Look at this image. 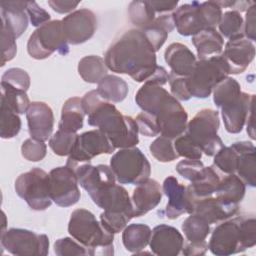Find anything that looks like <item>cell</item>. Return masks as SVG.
<instances>
[{
	"label": "cell",
	"instance_id": "cell-1",
	"mask_svg": "<svg viewBox=\"0 0 256 256\" xmlns=\"http://www.w3.org/2000/svg\"><path fill=\"white\" fill-rule=\"evenodd\" d=\"M104 60L109 70L129 75L136 82H146L158 67L156 51L138 28L120 35L109 46Z\"/></svg>",
	"mask_w": 256,
	"mask_h": 256
},
{
	"label": "cell",
	"instance_id": "cell-27",
	"mask_svg": "<svg viewBox=\"0 0 256 256\" xmlns=\"http://www.w3.org/2000/svg\"><path fill=\"white\" fill-rule=\"evenodd\" d=\"M192 43L196 48L199 59H206L220 55L223 51L224 40L215 28H208L192 36Z\"/></svg>",
	"mask_w": 256,
	"mask_h": 256
},
{
	"label": "cell",
	"instance_id": "cell-29",
	"mask_svg": "<svg viewBox=\"0 0 256 256\" xmlns=\"http://www.w3.org/2000/svg\"><path fill=\"white\" fill-rule=\"evenodd\" d=\"M245 192V183L236 174H227L220 180L215 197L227 205H238L244 198Z\"/></svg>",
	"mask_w": 256,
	"mask_h": 256
},
{
	"label": "cell",
	"instance_id": "cell-4",
	"mask_svg": "<svg viewBox=\"0 0 256 256\" xmlns=\"http://www.w3.org/2000/svg\"><path fill=\"white\" fill-rule=\"evenodd\" d=\"M68 232L72 238L90 251L91 256L114 254V234L87 209L80 208L71 213Z\"/></svg>",
	"mask_w": 256,
	"mask_h": 256
},
{
	"label": "cell",
	"instance_id": "cell-24",
	"mask_svg": "<svg viewBox=\"0 0 256 256\" xmlns=\"http://www.w3.org/2000/svg\"><path fill=\"white\" fill-rule=\"evenodd\" d=\"M164 59L170 67L171 73L182 77H188L197 62L193 52L186 45L178 42L172 43L166 48Z\"/></svg>",
	"mask_w": 256,
	"mask_h": 256
},
{
	"label": "cell",
	"instance_id": "cell-55",
	"mask_svg": "<svg viewBox=\"0 0 256 256\" xmlns=\"http://www.w3.org/2000/svg\"><path fill=\"white\" fill-rule=\"evenodd\" d=\"M155 13H168L177 8L178 1H149Z\"/></svg>",
	"mask_w": 256,
	"mask_h": 256
},
{
	"label": "cell",
	"instance_id": "cell-34",
	"mask_svg": "<svg viewBox=\"0 0 256 256\" xmlns=\"http://www.w3.org/2000/svg\"><path fill=\"white\" fill-rule=\"evenodd\" d=\"M0 106L7 107L17 114L27 112L31 102L25 91L16 89L4 82H1Z\"/></svg>",
	"mask_w": 256,
	"mask_h": 256
},
{
	"label": "cell",
	"instance_id": "cell-37",
	"mask_svg": "<svg viewBox=\"0 0 256 256\" xmlns=\"http://www.w3.org/2000/svg\"><path fill=\"white\" fill-rule=\"evenodd\" d=\"M155 14L149 1H132L128 6L130 21L141 30L152 24L156 18Z\"/></svg>",
	"mask_w": 256,
	"mask_h": 256
},
{
	"label": "cell",
	"instance_id": "cell-5",
	"mask_svg": "<svg viewBox=\"0 0 256 256\" xmlns=\"http://www.w3.org/2000/svg\"><path fill=\"white\" fill-rule=\"evenodd\" d=\"M222 8L216 1L182 4L172 13L175 28L182 36H194L200 31L215 28L222 16Z\"/></svg>",
	"mask_w": 256,
	"mask_h": 256
},
{
	"label": "cell",
	"instance_id": "cell-53",
	"mask_svg": "<svg viewBox=\"0 0 256 256\" xmlns=\"http://www.w3.org/2000/svg\"><path fill=\"white\" fill-rule=\"evenodd\" d=\"M79 1H60V0H49L48 5L57 13L64 14L73 12V10L79 5Z\"/></svg>",
	"mask_w": 256,
	"mask_h": 256
},
{
	"label": "cell",
	"instance_id": "cell-9",
	"mask_svg": "<svg viewBox=\"0 0 256 256\" xmlns=\"http://www.w3.org/2000/svg\"><path fill=\"white\" fill-rule=\"evenodd\" d=\"M61 20H51L38 27L27 42L28 54L37 60L46 59L55 51L60 55L69 52V46Z\"/></svg>",
	"mask_w": 256,
	"mask_h": 256
},
{
	"label": "cell",
	"instance_id": "cell-7",
	"mask_svg": "<svg viewBox=\"0 0 256 256\" xmlns=\"http://www.w3.org/2000/svg\"><path fill=\"white\" fill-rule=\"evenodd\" d=\"M229 68L223 56L217 55L197 60L192 73L187 77V87L192 97L207 98L214 87L226 78Z\"/></svg>",
	"mask_w": 256,
	"mask_h": 256
},
{
	"label": "cell",
	"instance_id": "cell-44",
	"mask_svg": "<svg viewBox=\"0 0 256 256\" xmlns=\"http://www.w3.org/2000/svg\"><path fill=\"white\" fill-rule=\"evenodd\" d=\"M47 152V146L43 141L28 138L21 146V154L23 158L31 162H38L45 158Z\"/></svg>",
	"mask_w": 256,
	"mask_h": 256
},
{
	"label": "cell",
	"instance_id": "cell-6",
	"mask_svg": "<svg viewBox=\"0 0 256 256\" xmlns=\"http://www.w3.org/2000/svg\"><path fill=\"white\" fill-rule=\"evenodd\" d=\"M220 126L219 113L205 108L188 121L184 134L207 156H214L224 145L217 134Z\"/></svg>",
	"mask_w": 256,
	"mask_h": 256
},
{
	"label": "cell",
	"instance_id": "cell-31",
	"mask_svg": "<svg viewBox=\"0 0 256 256\" xmlns=\"http://www.w3.org/2000/svg\"><path fill=\"white\" fill-rule=\"evenodd\" d=\"M175 28L172 14H162L154 19L151 25L147 28L142 29L146 38L157 52L165 43L168 34Z\"/></svg>",
	"mask_w": 256,
	"mask_h": 256
},
{
	"label": "cell",
	"instance_id": "cell-15",
	"mask_svg": "<svg viewBox=\"0 0 256 256\" xmlns=\"http://www.w3.org/2000/svg\"><path fill=\"white\" fill-rule=\"evenodd\" d=\"M61 21L66 39L71 45L86 42L94 35L97 29L96 15L87 8L75 10Z\"/></svg>",
	"mask_w": 256,
	"mask_h": 256
},
{
	"label": "cell",
	"instance_id": "cell-22",
	"mask_svg": "<svg viewBox=\"0 0 256 256\" xmlns=\"http://www.w3.org/2000/svg\"><path fill=\"white\" fill-rule=\"evenodd\" d=\"M238 211L239 205H227L217 197L210 196L197 200L191 214L199 215L209 224H214L231 218Z\"/></svg>",
	"mask_w": 256,
	"mask_h": 256
},
{
	"label": "cell",
	"instance_id": "cell-43",
	"mask_svg": "<svg viewBox=\"0 0 256 256\" xmlns=\"http://www.w3.org/2000/svg\"><path fill=\"white\" fill-rule=\"evenodd\" d=\"M54 252L58 256L91 255L90 251L74 238L65 237L55 241Z\"/></svg>",
	"mask_w": 256,
	"mask_h": 256
},
{
	"label": "cell",
	"instance_id": "cell-52",
	"mask_svg": "<svg viewBox=\"0 0 256 256\" xmlns=\"http://www.w3.org/2000/svg\"><path fill=\"white\" fill-rule=\"evenodd\" d=\"M255 3L252 4L246 11L245 21L243 24V35L250 41H255L256 39V29H255Z\"/></svg>",
	"mask_w": 256,
	"mask_h": 256
},
{
	"label": "cell",
	"instance_id": "cell-50",
	"mask_svg": "<svg viewBox=\"0 0 256 256\" xmlns=\"http://www.w3.org/2000/svg\"><path fill=\"white\" fill-rule=\"evenodd\" d=\"M204 165L200 160L193 159H184L178 162L176 165V171L183 178L189 180L190 182L194 181L203 170Z\"/></svg>",
	"mask_w": 256,
	"mask_h": 256
},
{
	"label": "cell",
	"instance_id": "cell-32",
	"mask_svg": "<svg viewBox=\"0 0 256 256\" xmlns=\"http://www.w3.org/2000/svg\"><path fill=\"white\" fill-rule=\"evenodd\" d=\"M96 91L103 100L118 103L126 98L129 87L126 81L119 76L107 74L98 83Z\"/></svg>",
	"mask_w": 256,
	"mask_h": 256
},
{
	"label": "cell",
	"instance_id": "cell-11",
	"mask_svg": "<svg viewBox=\"0 0 256 256\" xmlns=\"http://www.w3.org/2000/svg\"><path fill=\"white\" fill-rule=\"evenodd\" d=\"M1 246L8 253L17 256H45L49 251L46 234L21 228H10L1 233Z\"/></svg>",
	"mask_w": 256,
	"mask_h": 256
},
{
	"label": "cell",
	"instance_id": "cell-19",
	"mask_svg": "<svg viewBox=\"0 0 256 256\" xmlns=\"http://www.w3.org/2000/svg\"><path fill=\"white\" fill-rule=\"evenodd\" d=\"M255 103V95L241 92V94L230 103L222 106L221 115L227 132L231 134L240 133L246 123L251 106Z\"/></svg>",
	"mask_w": 256,
	"mask_h": 256
},
{
	"label": "cell",
	"instance_id": "cell-25",
	"mask_svg": "<svg viewBox=\"0 0 256 256\" xmlns=\"http://www.w3.org/2000/svg\"><path fill=\"white\" fill-rule=\"evenodd\" d=\"M238 152L235 174L251 187L256 186V149L252 142L239 141L232 144Z\"/></svg>",
	"mask_w": 256,
	"mask_h": 256
},
{
	"label": "cell",
	"instance_id": "cell-30",
	"mask_svg": "<svg viewBox=\"0 0 256 256\" xmlns=\"http://www.w3.org/2000/svg\"><path fill=\"white\" fill-rule=\"evenodd\" d=\"M152 230L148 225L134 223L126 226L122 233V242L125 249L138 254L149 244Z\"/></svg>",
	"mask_w": 256,
	"mask_h": 256
},
{
	"label": "cell",
	"instance_id": "cell-3",
	"mask_svg": "<svg viewBox=\"0 0 256 256\" xmlns=\"http://www.w3.org/2000/svg\"><path fill=\"white\" fill-rule=\"evenodd\" d=\"M256 244V220L238 216L222 221L210 237L208 249L217 256H228L245 251Z\"/></svg>",
	"mask_w": 256,
	"mask_h": 256
},
{
	"label": "cell",
	"instance_id": "cell-26",
	"mask_svg": "<svg viewBox=\"0 0 256 256\" xmlns=\"http://www.w3.org/2000/svg\"><path fill=\"white\" fill-rule=\"evenodd\" d=\"M220 180L221 178L214 166H204L200 175L190 185L186 186L187 192L195 202L199 199L213 196L219 186Z\"/></svg>",
	"mask_w": 256,
	"mask_h": 256
},
{
	"label": "cell",
	"instance_id": "cell-54",
	"mask_svg": "<svg viewBox=\"0 0 256 256\" xmlns=\"http://www.w3.org/2000/svg\"><path fill=\"white\" fill-rule=\"evenodd\" d=\"M208 250V243L206 241L201 243H187L184 244L182 249V254L185 256H196L204 255Z\"/></svg>",
	"mask_w": 256,
	"mask_h": 256
},
{
	"label": "cell",
	"instance_id": "cell-12",
	"mask_svg": "<svg viewBox=\"0 0 256 256\" xmlns=\"http://www.w3.org/2000/svg\"><path fill=\"white\" fill-rule=\"evenodd\" d=\"M115 147L99 129L86 131L78 134L71 149L66 165L90 163V161L100 154H111Z\"/></svg>",
	"mask_w": 256,
	"mask_h": 256
},
{
	"label": "cell",
	"instance_id": "cell-48",
	"mask_svg": "<svg viewBox=\"0 0 256 256\" xmlns=\"http://www.w3.org/2000/svg\"><path fill=\"white\" fill-rule=\"evenodd\" d=\"M135 122L137 124L138 132L144 136L154 137L160 133L157 117L152 114L142 112L136 116Z\"/></svg>",
	"mask_w": 256,
	"mask_h": 256
},
{
	"label": "cell",
	"instance_id": "cell-38",
	"mask_svg": "<svg viewBox=\"0 0 256 256\" xmlns=\"http://www.w3.org/2000/svg\"><path fill=\"white\" fill-rule=\"evenodd\" d=\"M243 24L244 20L241 14L237 11L231 10L222 14L218 28L224 37L232 39L234 37L243 35Z\"/></svg>",
	"mask_w": 256,
	"mask_h": 256
},
{
	"label": "cell",
	"instance_id": "cell-46",
	"mask_svg": "<svg viewBox=\"0 0 256 256\" xmlns=\"http://www.w3.org/2000/svg\"><path fill=\"white\" fill-rule=\"evenodd\" d=\"M173 145L179 157L193 160H200L202 157V151L184 133L174 139Z\"/></svg>",
	"mask_w": 256,
	"mask_h": 256
},
{
	"label": "cell",
	"instance_id": "cell-23",
	"mask_svg": "<svg viewBox=\"0 0 256 256\" xmlns=\"http://www.w3.org/2000/svg\"><path fill=\"white\" fill-rule=\"evenodd\" d=\"M28 1H2L1 25L8 28L13 35L20 37L28 27V14L26 12Z\"/></svg>",
	"mask_w": 256,
	"mask_h": 256
},
{
	"label": "cell",
	"instance_id": "cell-45",
	"mask_svg": "<svg viewBox=\"0 0 256 256\" xmlns=\"http://www.w3.org/2000/svg\"><path fill=\"white\" fill-rule=\"evenodd\" d=\"M1 82L26 92L30 87V76L24 69L14 67L4 72Z\"/></svg>",
	"mask_w": 256,
	"mask_h": 256
},
{
	"label": "cell",
	"instance_id": "cell-51",
	"mask_svg": "<svg viewBox=\"0 0 256 256\" xmlns=\"http://www.w3.org/2000/svg\"><path fill=\"white\" fill-rule=\"evenodd\" d=\"M26 12L28 14L31 24L34 27L38 28L41 25L51 21L50 14L45 9L40 7L35 1H28Z\"/></svg>",
	"mask_w": 256,
	"mask_h": 256
},
{
	"label": "cell",
	"instance_id": "cell-41",
	"mask_svg": "<svg viewBox=\"0 0 256 256\" xmlns=\"http://www.w3.org/2000/svg\"><path fill=\"white\" fill-rule=\"evenodd\" d=\"M238 152L233 145L223 146L213 159V166L225 174H235Z\"/></svg>",
	"mask_w": 256,
	"mask_h": 256
},
{
	"label": "cell",
	"instance_id": "cell-36",
	"mask_svg": "<svg viewBox=\"0 0 256 256\" xmlns=\"http://www.w3.org/2000/svg\"><path fill=\"white\" fill-rule=\"evenodd\" d=\"M241 86L232 77H226L220 81L213 89L214 104L221 108L222 106L235 100L241 94Z\"/></svg>",
	"mask_w": 256,
	"mask_h": 256
},
{
	"label": "cell",
	"instance_id": "cell-17",
	"mask_svg": "<svg viewBox=\"0 0 256 256\" xmlns=\"http://www.w3.org/2000/svg\"><path fill=\"white\" fill-rule=\"evenodd\" d=\"M28 131L31 138L47 141L54 127V115L51 107L42 101L31 102L26 112Z\"/></svg>",
	"mask_w": 256,
	"mask_h": 256
},
{
	"label": "cell",
	"instance_id": "cell-56",
	"mask_svg": "<svg viewBox=\"0 0 256 256\" xmlns=\"http://www.w3.org/2000/svg\"><path fill=\"white\" fill-rule=\"evenodd\" d=\"M246 123H247V133L250 136V138L252 140H255V126H254V104L251 106L247 119H246Z\"/></svg>",
	"mask_w": 256,
	"mask_h": 256
},
{
	"label": "cell",
	"instance_id": "cell-39",
	"mask_svg": "<svg viewBox=\"0 0 256 256\" xmlns=\"http://www.w3.org/2000/svg\"><path fill=\"white\" fill-rule=\"evenodd\" d=\"M149 150L152 156L159 162H172L179 158V155L174 148L172 139L162 135L157 137L150 144Z\"/></svg>",
	"mask_w": 256,
	"mask_h": 256
},
{
	"label": "cell",
	"instance_id": "cell-49",
	"mask_svg": "<svg viewBox=\"0 0 256 256\" xmlns=\"http://www.w3.org/2000/svg\"><path fill=\"white\" fill-rule=\"evenodd\" d=\"M168 82L171 89V95L178 101H188L192 97L187 87V77L177 76L170 72Z\"/></svg>",
	"mask_w": 256,
	"mask_h": 256
},
{
	"label": "cell",
	"instance_id": "cell-33",
	"mask_svg": "<svg viewBox=\"0 0 256 256\" xmlns=\"http://www.w3.org/2000/svg\"><path fill=\"white\" fill-rule=\"evenodd\" d=\"M108 67L105 60L97 55L83 57L78 63V73L87 83L98 84L107 75Z\"/></svg>",
	"mask_w": 256,
	"mask_h": 256
},
{
	"label": "cell",
	"instance_id": "cell-8",
	"mask_svg": "<svg viewBox=\"0 0 256 256\" xmlns=\"http://www.w3.org/2000/svg\"><path fill=\"white\" fill-rule=\"evenodd\" d=\"M110 168L120 184L138 185L151 174L147 157L136 146L122 148L114 153L110 159Z\"/></svg>",
	"mask_w": 256,
	"mask_h": 256
},
{
	"label": "cell",
	"instance_id": "cell-18",
	"mask_svg": "<svg viewBox=\"0 0 256 256\" xmlns=\"http://www.w3.org/2000/svg\"><path fill=\"white\" fill-rule=\"evenodd\" d=\"M149 246L157 256H177L182 252L184 238L175 227L160 224L152 230Z\"/></svg>",
	"mask_w": 256,
	"mask_h": 256
},
{
	"label": "cell",
	"instance_id": "cell-47",
	"mask_svg": "<svg viewBox=\"0 0 256 256\" xmlns=\"http://www.w3.org/2000/svg\"><path fill=\"white\" fill-rule=\"evenodd\" d=\"M1 66H4L7 62L12 60L17 52V45H16V37L13 33L6 28L5 26L1 25Z\"/></svg>",
	"mask_w": 256,
	"mask_h": 256
},
{
	"label": "cell",
	"instance_id": "cell-35",
	"mask_svg": "<svg viewBox=\"0 0 256 256\" xmlns=\"http://www.w3.org/2000/svg\"><path fill=\"white\" fill-rule=\"evenodd\" d=\"M182 231L189 243L204 242L211 233L210 224L196 214H190V216L183 221Z\"/></svg>",
	"mask_w": 256,
	"mask_h": 256
},
{
	"label": "cell",
	"instance_id": "cell-13",
	"mask_svg": "<svg viewBox=\"0 0 256 256\" xmlns=\"http://www.w3.org/2000/svg\"><path fill=\"white\" fill-rule=\"evenodd\" d=\"M50 175V196L60 207H69L78 202L81 193L76 174L68 166L52 169Z\"/></svg>",
	"mask_w": 256,
	"mask_h": 256
},
{
	"label": "cell",
	"instance_id": "cell-2",
	"mask_svg": "<svg viewBox=\"0 0 256 256\" xmlns=\"http://www.w3.org/2000/svg\"><path fill=\"white\" fill-rule=\"evenodd\" d=\"M81 100L88 124L103 132L115 149L130 148L139 143L135 119L123 115L114 104L103 100L96 90L87 92Z\"/></svg>",
	"mask_w": 256,
	"mask_h": 256
},
{
	"label": "cell",
	"instance_id": "cell-40",
	"mask_svg": "<svg viewBox=\"0 0 256 256\" xmlns=\"http://www.w3.org/2000/svg\"><path fill=\"white\" fill-rule=\"evenodd\" d=\"M21 129L19 115L7 107L0 106V136L3 139L15 137Z\"/></svg>",
	"mask_w": 256,
	"mask_h": 256
},
{
	"label": "cell",
	"instance_id": "cell-16",
	"mask_svg": "<svg viewBox=\"0 0 256 256\" xmlns=\"http://www.w3.org/2000/svg\"><path fill=\"white\" fill-rule=\"evenodd\" d=\"M221 55L226 61L229 74L243 73L255 56V46L244 35L229 39Z\"/></svg>",
	"mask_w": 256,
	"mask_h": 256
},
{
	"label": "cell",
	"instance_id": "cell-28",
	"mask_svg": "<svg viewBox=\"0 0 256 256\" xmlns=\"http://www.w3.org/2000/svg\"><path fill=\"white\" fill-rule=\"evenodd\" d=\"M85 115L81 98L71 97L67 99L62 106L58 130L68 133H77V131L83 127Z\"/></svg>",
	"mask_w": 256,
	"mask_h": 256
},
{
	"label": "cell",
	"instance_id": "cell-21",
	"mask_svg": "<svg viewBox=\"0 0 256 256\" xmlns=\"http://www.w3.org/2000/svg\"><path fill=\"white\" fill-rule=\"evenodd\" d=\"M163 193L167 196L168 202L165 207V216L174 220L184 213L189 214V199L187 195V187L180 184L176 177L168 176L162 186Z\"/></svg>",
	"mask_w": 256,
	"mask_h": 256
},
{
	"label": "cell",
	"instance_id": "cell-20",
	"mask_svg": "<svg viewBox=\"0 0 256 256\" xmlns=\"http://www.w3.org/2000/svg\"><path fill=\"white\" fill-rule=\"evenodd\" d=\"M162 193V187L155 179L148 178L138 184L131 197L134 217H141L153 210L161 202Z\"/></svg>",
	"mask_w": 256,
	"mask_h": 256
},
{
	"label": "cell",
	"instance_id": "cell-10",
	"mask_svg": "<svg viewBox=\"0 0 256 256\" xmlns=\"http://www.w3.org/2000/svg\"><path fill=\"white\" fill-rule=\"evenodd\" d=\"M14 187L17 195L35 211L46 210L52 203L50 175L40 168L35 167L20 174L15 180Z\"/></svg>",
	"mask_w": 256,
	"mask_h": 256
},
{
	"label": "cell",
	"instance_id": "cell-42",
	"mask_svg": "<svg viewBox=\"0 0 256 256\" xmlns=\"http://www.w3.org/2000/svg\"><path fill=\"white\" fill-rule=\"evenodd\" d=\"M77 133H68L58 130L49 139V147L58 156H67L77 138Z\"/></svg>",
	"mask_w": 256,
	"mask_h": 256
},
{
	"label": "cell",
	"instance_id": "cell-14",
	"mask_svg": "<svg viewBox=\"0 0 256 256\" xmlns=\"http://www.w3.org/2000/svg\"><path fill=\"white\" fill-rule=\"evenodd\" d=\"M154 116L157 117L162 136L174 140L186 130L188 123L187 112L171 94L160 104Z\"/></svg>",
	"mask_w": 256,
	"mask_h": 256
}]
</instances>
